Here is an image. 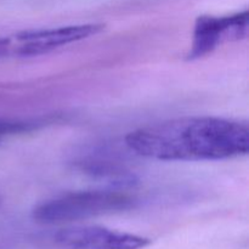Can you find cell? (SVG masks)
<instances>
[{
  "label": "cell",
  "mask_w": 249,
  "mask_h": 249,
  "mask_svg": "<svg viewBox=\"0 0 249 249\" xmlns=\"http://www.w3.org/2000/svg\"><path fill=\"white\" fill-rule=\"evenodd\" d=\"M125 143L131 152L156 160H229L248 153L249 126L219 117H182L130 131Z\"/></svg>",
  "instance_id": "cell-1"
},
{
  "label": "cell",
  "mask_w": 249,
  "mask_h": 249,
  "mask_svg": "<svg viewBox=\"0 0 249 249\" xmlns=\"http://www.w3.org/2000/svg\"><path fill=\"white\" fill-rule=\"evenodd\" d=\"M135 203L133 196L116 190L68 192L41 202L33 209L32 216L41 224L68 223L128 211Z\"/></svg>",
  "instance_id": "cell-2"
},
{
  "label": "cell",
  "mask_w": 249,
  "mask_h": 249,
  "mask_svg": "<svg viewBox=\"0 0 249 249\" xmlns=\"http://www.w3.org/2000/svg\"><path fill=\"white\" fill-rule=\"evenodd\" d=\"M104 27V24L99 23L73 24L0 36V58H23L44 55L68 44L96 36Z\"/></svg>",
  "instance_id": "cell-3"
},
{
  "label": "cell",
  "mask_w": 249,
  "mask_h": 249,
  "mask_svg": "<svg viewBox=\"0 0 249 249\" xmlns=\"http://www.w3.org/2000/svg\"><path fill=\"white\" fill-rule=\"evenodd\" d=\"M248 11L229 16H199L195 24L189 58L203 57L221 43L247 36Z\"/></svg>",
  "instance_id": "cell-4"
},
{
  "label": "cell",
  "mask_w": 249,
  "mask_h": 249,
  "mask_svg": "<svg viewBox=\"0 0 249 249\" xmlns=\"http://www.w3.org/2000/svg\"><path fill=\"white\" fill-rule=\"evenodd\" d=\"M58 245L71 249H142L151 240L102 226H72L56 232Z\"/></svg>",
  "instance_id": "cell-5"
},
{
  "label": "cell",
  "mask_w": 249,
  "mask_h": 249,
  "mask_svg": "<svg viewBox=\"0 0 249 249\" xmlns=\"http://www.w3.org/2000/svg\"><path fill=\"white\" fill-rule=\"evenodd\" d=\"M27 129H28V124L24 125L23 123H18V122L0 121V140L5 136L21 133V131L27 130Z\"/></svg>",
  "instance_id": "cell-6"
}]
</instances>
